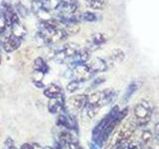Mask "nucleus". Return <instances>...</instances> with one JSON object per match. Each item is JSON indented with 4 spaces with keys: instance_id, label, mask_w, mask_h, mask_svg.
Listing matches in <instances>:
<instances>
[{
    "instance_id": "9d476101",
    "label": "nucleus",
    "mask_w": 159,
    "mask_h": 149,
    "mask_svg": "<svg viewBox=\"0 0 159 149\" xmlns=\"http://www.w3.org/2000/svg\"><path fill=\"white\" fill-rule=\"evenodd\" d=\"M49 111L51 113H58L65 111V97L64 94L56 98H50L48 103Z\"/></svg>"
},
{
    "instance_id": "4468645a",
    "label": "nucleus",
    "mask_w": 159,
    "mask_h": 149,
    "mask_svg": "<svg viewBox=\"0 0 159 149\" xmlns=\"http://www.w3.org/2000/svg\"><path fill=\"white\" fill-rule=\"evenodd\" d=\"M10 32L13 35V36L20 38V39H23L27 34V30L25 28L24 25L21 23V21L19 22H15L12 24V26L10 27Z\"/></svg>"
},
{
    "instance_id": "a878e982",
    "label": "nucleus",
    "mask_w": 159,
    "mask_h": 149,
    "mask_svg": "<svg viewBox=\"0 0 159 149\" xmlns=\"http://www.w3.org/2000/svg\"><path fill=\"white\" fill-rule=\"evenodd\" d=\"M8 28L6 26V22H5V19L3 16V13L0 14V33H3L4 31H6Z\"/></svg>"
},
{
    "instance_id": "20e7f679",
    "label": "nucleus",
    "mask_w": 159,
    "mask_h": 149,
    "mask_svg": "<svg viewBox=\"0 0 159 149\" xmlns=\"http://www.w3.org/2000/svg\"><path fill=\"white\" fill-rule=\"evenodd\" d=\"M70 72H71V76L73 79H77L80 83L89 81L94 74L88 66V64H78L72 66Z\"/></svg>"
},
{
    "instance_id": "5701e85b",
    "label": "nucleus",
    "mask_w": 159,
    "mask_h": 149,
    "mask_svg": "<svg viewBox=\"0 0 159 149\" xmlns=\"http://www.w3.org/2000/svg\"><path fill=\"white\" fill-rule=\"evenodd\" d=\"M45 76V73L41 72V71H37V70H34L33 74H32V79H33V83H42L43 79Z\"/></svg>"
},
{
    "instance_id": "412c9836",
    "label": "nucleus",
    "mask_w": 159,
    "mask_h": 149,
    "mask_svg": "<svg viewBox=\"0 0 159 149\" xmlns=\"http://www.w3.org/2000/svg\"><path fill=\"white\" fill-rule=\"evenodd\" d=\"M141 141L143 144H145V145H148L149 143L151 142V140L153 139V135L152 133L149 131V130H144L142 133H141Z\"/></svg>"
},
{
    "instance_id": "423d86ee",
    "label": "nucleus",
    "mask_w": 159,
    "mask_h": 149,
    "mask_svg": "<svg viewBox=\"0 0 159 149\" xmlns=\"http://www.w3.org/2000/svg\"><path fill=\"white\" fill-rule=\"evenodd\" d=\"M87 64L89 67V69L93 71V74L103 73V72L107 71V69L109 68L107 60H104L102 58H99V57L93 58L92 60H89Z\"/></svg>"
},
{
    "instance_id": "72a5a7b5",
    "label": "nucleus",
    "mask_w": 159,
    "mask_h": 149,
    "mask_svg": "<svg viewBox=\"0 0 159 149\" xmlns=\"http://www.w3.org/2000/svg\"><path fill=\"white\" fill-rule=\"evenodd\" d=\"M44 149H54V148H52V147H49V146H47V147H45Z\"/></svg>"
},
{
    "instance_id": "0eeeda50",
    "label": "nucleus",
    "mask_w": 159,
    "mask_h": 149,
    "mask_svg": "<svg viewBox=\"0 0 159 149\" xmlns=\"http://www.w3.org/2000/svg\"><path fill=\"white\" fill-rule=\"evenodd\" d=\"M88 102V94H76L70 97L69 103L71 107L76 111H83Z\"/></svg>"
},
{
    "instance_id": "b1692460",
    "label": "nucleus",
    "mask_w": 159,
    "mask_h": 149,
    "mask_svg": "<svg viewBox=\"0 0 159 149\" xmlns=\"http://www.w3.org/2000/svg\"><path fill=\"white\" fill-rule=\"evenodd\" d=\"M119 149H142V146L140 143L134 142V141H129L121 146Z\"/></svg>"
},
{
    "instance_id": "c756f323",
    "label": "nucleus",
    "mask_w": 159,
    "mask_h": 149,
    "mask_svg": "<svg viewBox=\"0 0 159 149\" xmlns=\"http://www.w3.org/2000/svg\"><path fill=\"white\" fill-rule=\"evenodd\" d=\"M21 149H33V144H29V143H24L21 146Z\"/></svg>"
},
{
    "instance_id": "2f4dec72",
    "label": "nucleus",
    "mask_w": 159,
    "mask_h": 149,
    "mask_svg": "<svg viewBox=\"0 0 159 149\" xmlns=\"http://www.w3.org/2000/svg\"><path fill=\"white\" fill-rule=\"evenodd\" d=\"M89 149H98L97 145L93 143H89Z\"/></svg>"
},
{
    "instance_id": "6ab92c4d",
    "label": "nucleus",
    "mask_w": 159,
    "mask_h": 149,
    "mask_svg": "<svg viewBox=\"0 0 159 149\" xmlns=\"http://www.w3.org/2000/svg\"><path fill=\"white\" fill-rule=\"evenodd\" d=\"M64 30L68 35V37H70V36H74V35H77L80 32V30H81V26H80V24H70V25H66L64 27Z\"/></svg>"
},
{
    "instance_id": "4be33fe9",
    "label": "nucleus",
    "mask_w": 159,
    "mask_h": 149,
    "mask_svg": "<svg viewBox=\"0 0 159 149\" xmlns=\"http://www.w3.org/2000/svg\"><path fill=\"white\" fill-rule=\"evenodd\" d=\"M80 84H81V83L77 81V79H72V81L67 84V91L69 93H73L76 92L77 89L80 88Z\"/></svg>"
},
{
    "instance_id": "f704fd0d",
    "label": "nucleus",
    "mask_w": 159,
    "mask_h": 149,
    "mask_svg": "<svg viewBox=\"0 0 159 149\" xmlns=\"http://www.w3.org/2000/svg\"><path fill=\"white\" fill-rule=\"evenodd\" d=\"M1 61H2V58H1V55H0V64H1Z\"/></svg>"
},
{
    "instance_id": "f03ea898",
    "label": "nucleus",
    "mask_w": 159,
    "mask_h": 149,
    "mask_svg": "<svg viewBox=\"0 0 159 149\" xmlns=\"http://www.w3.org/2000/svg\"><path fill=\"white\" fill-rule=\"evenodd\" d=\"M152 106L146 99H141L133 108V116L135 118L137 126H144L150 121L152 116Z\"/></svg>"
},
{
    "instance_id": "aec40b11",
    "label": "nucleus",
    "mask_w": 159,
    "mask_h": 149,
    "mask_svg": "<svg viewBox=\"0 0 159 149\" xmlns=\"http://www.w3.org/2000/svg\"><path fill=\"white\" fill-rule=\"evenodd\" d=\"M14 8H15L16 12L18 13V15L21 18H26L28 16V9L21 2H17L16 4H15V7Z\"/></svg>"
},
{
    "instance_id": "7c9ffc66",
    "label": "nucleus",
    "mask_w": 159,
    "mask_h": 149,
    "mask_svg": "<svg viewBox=\"0 0 159 149\" xmlns=\"http://www.w3.org/2000/svg\"><path fill=\"white\" fill-rule=\"evenodd\" d=\"M33 149H44V148L40 146L39 144H37V143H34V144H33Z\"/></svg>"
},
{
    "instance_id": "7ed1b4c3",
    "label": "nucleus",
    "mask_w": 159,
    "mask_h": 149,
    "mask_svg": "<svg viewBox=\"0 0 159 149\" xmlns=\"http://www.w3.org/2000/svg\"><path fill=\"white\" fill-rule=\"evenodd\" d=\"M119 111H120V109H119V106H114L111 111H108V113H107L106 115L101 119V121L94 126V128L93 129V132H92V138H93V143L96 144V145L98 144L99 138H101V135H102V131L104 130V128H106L107 126V124L117 115Z\"/></svg>"
},
{
    "instance_id": "ddd939ff",
    "label": "nucleus",
    "mask_w": 159,
    "mask_h": 149,
    "mask_svg": "<svg viewBox=\"0 0 159 149\" xmlns=\"http://www.w3.org/2000/svg\"><path fill=\"white\" fill-rule=\"evenodd\" d=\"M80 7V4L78 0H65V4L63 10L60 13L66 14V15H72L78 13V10Z\"/></svg>"
},
{
    "instance_id": "bb28decb",
    "label": "nucleus",
    "mask_w": 159,
    "mask_h": 149,
    "mask_svg": "<svg viewBox=\"0 0 159 149\" xmlns=\"http://www.w3.org/2000/svg\"><path fill=\"white\" fill-rule=\"evenodd\" d=\"M148 149H159V141L156 138H153L151 142L148 144Z\"/></svg>"
},
{
    "instance_id": "f3484780",
    "label": "nucleus",
    "mask_w": 159,
    "mask_h": 149,
    "mask_svg": "<svg viewBox=\"0 0 159 149\" xmlns=\"http://www.w3.org/2000/svg\"><path fill=\"white\" fill-rule=\"evenodd\" d=\"M84 2L93 10H102L106 7V0H84Z\"/></svg>"
},
{
    "instance_id": "f257e3e1",
    "label": "nucleus",
    "mask_w": 159,
    "mask_h": 149,
    "mask_svg": "<svg viewBox=\"0 0 159 149\" xmlns=\"http://www.w3.org/2000/svg\"><path fill=\"white\" fill-rule=\"evenodd\" d=\"M136 127L137 123L134 116L126 119L124 118L108 138L104 149H119L125 143L131 141Z\"/></svg>"
},
{
    "instance_id": "c85d7f7f",
    "label": "nucleus",
    "mask_w": 159,
    "mask_h": 149,
    "mask_svg": "<svg viewBox=\"0 0 159 149\" xmlns=\"http://www.w3.org/2000/svg\"><path fill=\"white\" fill-rule=\"evenodd\" d=\"M104 82V79L103 78H98V79H96L93 81V87H96V86H98L99 84H102V83H103Z\"/></svg>"
},
{
    "instance_id": "39448f33",
    "label": "nucleus",
    "mask_w": 159,
    "mask_h": 149,
    "mask_svg": "<svg viewBox=\"0 0 159 149\" xmlns=\"http://www.w3.org/2000/svg\"><path fill=\"white\" fill-rule=\"evenodd\" d=\"M107 41H108V36L104 34V33H102V32L93 33L88 38L87 48L91 52L97 51V50H98L102 46V45H104Z\"/></svg>"
},
{
    "instance_id": "473e14b6",
    "label": "nucleus",
    "mask_w": 159,
    "mask_h": 149,
    "mask_svg": "<svg viewBox=\"0 0 159 149\" xmlns=\"http://www.w3.org/2000/svg\"><path fill=\"white\" fill-rule=\"evenodd\" d=\"M8 149H17L15 146H10V147H8Z\"/></svg>"
},
{
    "instance_id": "f8f14e48",
    "label": "nucleus",
    "mask_w": 159,
    "mask_h": 149,
    "mask_svg": "<svg viewBox=\"0 0 159 149\" xmlns=\"http://www.w3.org/2000/svg\"><path fill=\"white\" fill-rule=\"evenodd\" d=\"M63 89L62 88L56 84H51L47 86L44 89V96L48 98H56L63 96Z\"/></svg>"
},
{
    "instance_id": "dca6fc26",
    "label": "nucleus",
    "mask_w": 159,
    "mask_h": 149,
    "mask_svg": "<svg viewBox=\"0 0 159 149\" xmlns=\"http://www.w3.org/2000/svg\"><path fill=\"white\" fill-rule=\"evenodd\" d=\"M33 68L34 70H37V71H41L45 74H47L49 72V66L47 63L45 62V60L42 57H38L34 60V64H33Z\"/></svg>"
},
{
    "instance_id": "2eb2a0df",
    "label": "nucleus",
    "mask_w": 159,
    "mask_h": 149,
    "mask_svg": "<svg viewBox=\"0 0 159 149\" xmlns=\"http://www.w3.org/2000/svg\"><path fill=\"white\" fill-rule=\"evenodd\" d=\"M139 86H140V83L137 82V81H134V82H131L130 84H128V87L126 88L125 92H124V94H123V97H122V102H127L130 97H132V94L135 93Z\"/></svg>"
},
{
    "instance_id": "cd10ccee",
    "label": "nucleus",
    "mask_w": 159,
    "mask_h": 149,
    "mask_svg": "<svg viewBox=\"0 0 159 149\" xmlns=\"http://www.w3.org/2000/svg\"><path fill=\"white\" fill-rule=\"evenodd\" d=\"M154 133H155V138L159 141V122L155 124V127H154Z\"/></svg>"
},
{
    "instance_id": "6e6552de",
    "label": "nucleus",
    "mask_w": 159,
    "mask_h": 149,
    "mask_svg": "<svg viewBox=\"0 0 159 149\" xmlns=\"http://www.w3.org/2000/svg\"><path fill=\"white\" fill-rule=\"evenodd\" d=\"M21 44H22V39L17 38L13 36L12 34H10V36L6 39V41L3 43L2 48L5 52L10 54V53L17 51L20 48V46H21Z\"/></svg>"
},
{
    "instance_id": "1a4fd4ad",
    "label": "nucleus",
    "mask_w": 159,
    "mask_h": 149,
    "mask_svg": "<svg viewBox=\"0 0 159 149\" xmlns=\"http://www.w3.org/2000/svg\"><path fill=\"white\" fill-rule=\"evenodd\" d=\"M42 8L48 12L60 13L63 10L65 0H42Z\"/></svg>"
},
{
    "instance_id": "c9c22d12",
    "label": "nucleus",
    "mask_w": 159,
    "mask_h": 149,
    "mask_svg": "<svg viewBox=\"0 0 159 149\" xmlns=\"http://www.w3.org/2000/svg\"><path fill=\"white\" fill-rule=\"evenodd\" d=\"M2 13V10H1V7H0V14Z\"/></svg>"
},
{
    "instance_id": "9b49d317",
    "label": "nucleus",
    "mask_w": 159,
    "mask_h": 149,
    "mask_svg": "<svg viewBox=\"0 0 159 149\" xmlns=\"http://www.w3.org/2000/svg\"><path fill=\"white\" fill-rule=\"evenodd\" d=\"M124 59H125V53H124L123 50L119 48H116L111 52V54H109L107 62L108 64V66H113V65H116V64L121 63Z\"/></svg>"
},
{
    "instance_id": "393cba45",
    "label": "nucleus",
    "mask_w": 159,
    "mask_h": 149,
    "mask_svg": "<svg viewBox=\"0 0 159 149\" xmlns=\"http://www.w3.org/2000/svg\"><path fill=\"white\" fill-rule=\"evenodd\" d=\"M67 146H68L69 149H83V147H82L81 145H80L79 141H78L75 137L72 139V140H70V141L68 142Z\"/></svg>"
},
{
    "instance_id": "a211bd4d",
    "label": "nucleus",
    "mask_w": 159,
    "mask_h": 149,
    "mask_svg": "<svg viewBox=\"0 0 159 149\" xmlns=\"http://www.w3.org/2000/svg\"><path fill=\"white\" fill-rule=\"evenodd\" d=\"M98 19V14L93 11H89V10H88V11H84L82 13V21L93 23V22H96Z\"/></svg>"
}]
</instances>
